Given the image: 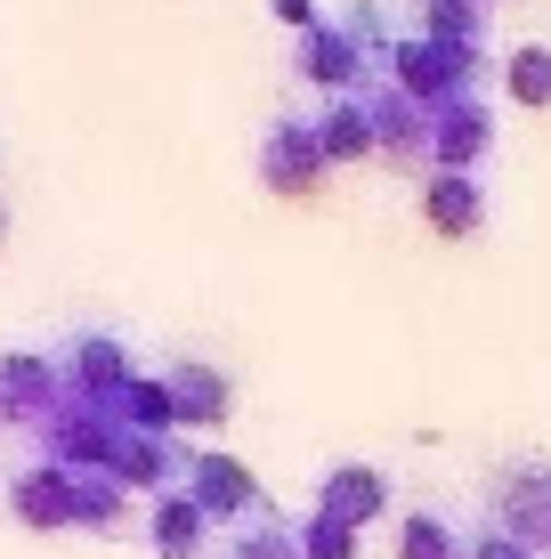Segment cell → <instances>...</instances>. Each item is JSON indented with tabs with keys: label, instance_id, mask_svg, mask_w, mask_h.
Returning a JSON list of instances; mask_svg holds the SVG:
<instances>
[{
	"label": "cell",
	"instance_id": "1",
	"mask_svg": "<svg viewBox=\"0 0 551 559\" xmlns=\"http://www.w3.org/2000/svg\"><path fill=\"white\" fill-rule=\"evenodd\" d=\"M260 179L276 187V195H316V179H325V146H316V130L300 122V114H284L268 130V146H260Z\"/></svg>",
	"mask_w": 551,
	"mask_h": 559
},
{
	"label": "cell",
	"instance_id": "2",
	"mask_svg": "<svg viewBox=\"0 0 551 559\" xmlns=\"http://www.w3.org/2000/svg\"><path fill=\"white\" fill-rule=\"evenodd\" d=\"M495 527L511 535V544H527V551H543L551 544V471H503L495 478Z\"/></svg>",
	"mask_w": 551,
	"mask_h": 559
},
{
	"label": "cell",
	"instance_id": "3",
	"mask_svg": "<svg viewBox=\"0 0 551 559\" xmlns=\"http://www.w3.org/2000/svg\"><path fill=\"white\" fill-rule=\"evenodd\" d=\"M9 511L25 519V527H82V478L65 471H33L9 487Z\"/></svg>",
	"mask_w": 551,
	"mask_h": 559
},
{
	"label": "cell",
	"instance_id": "4",
	"mask_svg": "<svg viewBox=\"0 0 551 559\" xmlns=\"http://www.w3.org/2000/svg\"><path fill=\"white\" fill-rule=\"evenodd\" d=\"M187 478H195V495H187V503H195L203 519H252V511H260L252 478H243L236 462H219V454H195V462H187Z\"/></svg>",
	"mask_w": 551,
	"mask_h": 559
},
{
	"label": "cell",
	"instance_id": "5",
	"mask_svg": "<svg viewBox=\"0 0 551 559\" xmlns=\"http://www.w3.org/2000/svg\"><path fill=\"white\" fill-rule=\"evenodd\" d=\"M373 511H390V478H382V471L349 462V471H333V478H325V519H333V527H349V535H357Z\"/></svg>",
	"mask_w": 551,
	"mask_h": 559
},
{
	"label": "cell",
	"instance_id": "6",
	"mask_svg": "<svg viewBox=\"0 0 551 559\" xmlns=\"http://www.w3.org/2000/svg\"><path fill=\"white\" fill-rule=\"evenodd\" d=\"M163 406H170V430H179V421H219L227 414V381L203 373V365H170L163 373Z\"/></svg>",
	"mask_w": 551,
	"mask_h": 559
},
{
	"label": "cell",
	"instance_id": "7",
	"mask_svg": "<svg viewBox=\"0 0 551 559\" xmlns=\"http://www.w3.org/2000/svg\"><path fill=\"white\" fill-rule=\"evenodd\" d=\"M470 535L454 511H406V527H397V559H463Z\"/></svg>",
	"mask_w": 551,
	"mask_h": 559
},
{
	"label": "cell",
	"instance_id": "8",
	"mask_svg": "<svg viewBox=\"0 0 551 559\" xmlns=\"http://www.w3.org/2000/svg\"><path fill=\"white\" fill-rule=\"evenodd\" d=\"M430 219H439V236H479V227H487V195H479V179H463V170L430 179Z\"/></svg>",
	"mask_w": 551,
	"mask_h": 559
},
{
	"label": "cell",
	"instance_id": "9",
	"mask_svg": "<svg viewBox=\"0 0 551 559\" xmlns=\"http://www.w3.org/2000/svg\"><path fill=\"white\" fill-rule=\"evenodd\" d=\"M349 66H357V49H349L340 25H309L300 33V73H309V82H349Z\"/></svg>",
	"mask_w": 551,
	"mask_h": 559
},
{
	"label": "cell",
	"instance_id": "10",
	"mask_svg": "<svg viewBox=\"0 0 551 559\" xmlns=\"http://www.w3.org/2000/svg\"><path fill=\"white\" fill-rule=\"evenodd\" d=\"M203 535H212V519L195 503H155V544L163 559H203Z\"/></svg>",
	"mask_w": 551,
	"mask_h": 559
},
{
	"label": "cell",
	"instance_id": "11",
	"mask_svg": "<svg viewBox=\"0 0 551 559\" xmlns=\"http://www.w3.org/2000/svg\"><path fill=\"white\" fill-rule=\"evenodd\" d=\"M503 82H511V98L551 106V49H519V57L503 66Z\"/></svg>",
	"mask_w": 551,
	"mask_h": 559
},
{
	"label": "cell",
	"instance_id": "12",
	"mask_svg": "<svg viewBox=\"0 0 551 559\" xmlns=\"http://www.w3.org/2000/svg\"><path fill=\"white\" fill-rule=\"evenodd\" d=\"M349 544H357V535H349V527H333L325 511H316V519H300V559H357Z\"/></svg>",
	"mask_w": 551,
	"mask_h": 559
},
{
	"label": "cell",
	"instance_id": "13",
	"mask_svg": "<svg viewBox=\"0 0 551 559\" xmlns=\"http://www.w3.org/2000/svg\"><path fill=\"white\" fill-rule=\"evenodd\" d=\"M470 559H536V551H527V544H511V535H487V544L470 551Z\"/></svg>",
	"mask_w": 551,
	"mask_h": 559
},
{
	"label": "cell",
	"instance_id": "14",
	"mask_svg": "<svg viewBox=\"0 0 551 559\" xmlns=\"http://www.w3.org/2000/svg\"><path fill=\"white\" fill-rule=\"evenodd\" d=\"M268 9H276V16H292V25H300V33H309V25H316V16H309V0H268Z\"/></svg>",
	"mask_w": 551,
	"mask_h": 559
},
{
	"label": "cell",
	"instance_id": "15",
	"mask_svg": "<svg viewBox=\"0 0 551 559\" xmlns=\"http://www.w3.org/2000/svg\"><path fill=\"white\" fill-rule=\"evenodd\" d=\"M0 227H9V219H0Z\"/></svg>",
	"mask_w": 551,
	"mask_h": 559
}]
</instances>
